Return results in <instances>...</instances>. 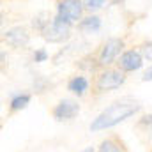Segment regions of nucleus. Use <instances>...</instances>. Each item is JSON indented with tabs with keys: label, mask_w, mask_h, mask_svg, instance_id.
Listing matches in <instances>:
<instances>
[{
	"label": "nucleus",
	"mask_w": 152,
	"mask_h": 152,
	"mask_svg": "<svg viewBox=\"0 0 152 152\" xmlns=\"http://www.w3.org/2000/svg\"><path fill=\"white\" fill-rule=\"evenodd\" d=\"M81 152H96V151H94V147H87V149H83Z\"/></svg>",
	"instance_id": "obj_18"
},
{
	"label": "nucleus",
	"mask_w": 152,
	"mask_h": 152,
	"mask_svg": "<svg viewBox=\"0 0 152 152\" xmlns=\"http://www.w3.org/2000/svg\"><path fill=\"white\" fill-rule=\"evenodd\" d=\"M4 41H5L9 46L20 50V48H25V46L28 44L30 36H28V32H27L25 27H12V28H9V30L4 34Z\"/></svg>",
	"instance_id": "obj_8"
},
{
	"label": "nucleus",
	"mask_w": 152,
	"mask_h": 152,
	"mask_svg": "<svg viewBox=\"0 0 152 152\" xmlns=\"http://www.w3.org/2000/svg\"><path fill=\"white\" fill-rule=\"evenodd\" d=\"M126 83V73L120 69H106L96 78V90L97 92H108L120 88Z\"/></svg>",
	"instance_id": "obj_3"
},
{
	"label": "nucleus",
	"mask_w": 152,
	"mask_h": 152,
	"mask_svg": "<svg viewBox=\"0 0 152 152\" xmlns=\"http://www.w3.org/2000/svg\"><path fill=\"white\" fill-rule=\"evenodd\" d=\"M140 53L143 55L145 60L152 62V41H143L142 46H140Z\"/></svg>",
	"instance_id": "obj_14"
},
{
	"label": "nucleus",
	"mask_w": 152,
	"mask_h": 152,
	"mask_svg": "<svg viewBox=\"0 0 152 152\" xmlns=\"http://www.w3.org/2000/svg\"><path fill=\"white\" fill-rule=\"evenodd\" d=\"M83 11H85L83 0H60L57 5L55 16H58L69 23H78L83 16Z\"/></svg>",
	"instance_id": "obj_4"
},
{
	"label": "nucleus",
	"mask_w": 152,
	"mask_h": 152,
	"mask_svg": "<svg viewBox=\"0 0 152 152\" xmlns=\"http://www.w3.org/2000/svg\"><path fill=\"white\" fill-rule=\"evenodd\" d=\"M142 81H152V66L143 73V76H142Z\"/></svg>",
	"instance_id": "obj_17"
},
{
	"label": "nucleus",
	"mask_w": 152,
	"mask_h": 152,
	"mask_svg": "<svg viewBox=\"0 0 152 152\" xmlns=\"http://www.w3.org/2000/svg\"><path fill=\"white\" fill-rule=\"evenodd\" d=\"M104 2L106 0H83V5H85L87 11H97V9L103 7Z\"/></svg>",
	"instance_id": "obj_15"
},
{
	"label": "nucleus",
	"mask_w": 152,
	"mask_h": 152,
	"mask_svg": "<svg viewBox=\"0 0 152 152\" xmlns=\"http://www.w3.org/2000/svg\"><path fill=\"white\" fill-rule=\"evenodd\" d=\"M124 50V41L120 37H110L106 39V42L103 44L101 51H99V62L101 66H110L117 60V57L120 55V51Z\"/></svg>",
	"instance_id": "obj_5"
},
{
	"label": "nucleus",
	"mask_w": 152,
	"mask_h": 152,
	"mask_svg": "<svg viewBox=\"0 0 152 152\" xmlns=\"http://www.w3.org/2000/svg\"><path fill=\"white\" fill-rule=\"evenodd\" d=\"M143 62L145 58L140 53V50H127L120 55V58L117 60V66L122 73H134L143 67Z\"/></svg>",
	"instance_id": "obj_6"
},
{
	"label": "nucleus",
	"mask_w": 152,
	"mask_h": 152,
	"mask_svg": "<svg viewBox=\"0 0 152 152\" xmlns=\"http://www.w3.org/2000/svg\"><path fill=\"white\" fill-rule=\"evenodd\" d=\"M97 152H124V151L120 149V145H118L115 140L108 138V140H103V142L99 143V149H97Z\"/></svg>",
	"instance_id": "obj_12"
},
{
	"label": "nucleus",
	"mask_w": 152,
	"mask_h": 152,
	"mask_svg": "<svg viewBox=\"0 0 152 152\" xmlns=\"http://www.w3.org/2000/svg\"><path fill=\"white\" fill-rule=\"evenodd\" d=\"M80 113V104L75 99H62L55 108H53V118L58 122L64 120H73Z\"/></svg>",
	"instance_id": "obj_7"
},
{
	"label": "nucleus",
	"mask_w": 152,
	"mask_h": 152,
	"mask_svg": "<svg viewBox=\"0 0 152 152\" xmlns=\"http://www.w3.org/2000/svg\"><path fill=\"white\" fill-rule=\"evenodd\" d=\"M101 28V18L92 14V16H87V18H81L78 21V30L81 32H87V34H94Z\"/></svg>",
	"instance_id": "obj_9"
},
{
	"label": "nucleus",
	"mask_w": 152,
	"mask_h": 152,
	"mask_svg": "<svg viewBox=\"0 0 152 152\" xmlns=\"http://www.w3.org/2000/svg\"><path fill=\"white\" fill-rule=\"evenodd\" d=\"M142 110V104L134 99H129V97H124L120 101H115L112 103L108 108H104L101 113L97 115L92 122H90V131H104V129H110L117 124L131 118L133 115H136Z\"/></svg>",
	"instance_id": "obj_1"
},
{
	"label": "nucleus",
	"mask_w": 152,
	"mask_h": 152,
	"mask_svg": "<svg viewBox=\"0 0 152 152\" xmlns=\"http://www.w3.org/2000/svg\"><path fill=\"white\" fill-rule=\"evenodd\" d=\"M48 60V51L44 50V48H41V50H36L34 51V62H46Z\"/></svg>",
	"instance_id": "obj_16"
},
{
	"label": "nucleus",
	"mask_w": 152,
	"mask_h": 152,
	"mask_svg": "<svg viewBox=\"0 0 152 152\" xmlns=\"http://www.w3.org/2000/svg\"><path fill=\"white\" fill-rule=\"evenodd\" d=\"M50 85H51V83H50V80H48V78H44V76H41V75L34 76V90H36V92H39V94H41V92H44Z\"/></svg>",
	"instance_id": "obj_13"
},
{
	"label": "nucleus",
	"mask_w": 152,
	"mask_h": 152,
	"mask_svg": "<svg viewBox=\"0 0 152 152\" xmlns=\"http://www.w3.org/2000/svg\"><path fill=\"white\" fill-rule=\"evenodd\" d=\"M30 99H32V96H30V94H25V92L12 94L11 103H9V110H11L12 113H14V112H21V110H25V108L30 104Z\"/></svg>",
	"instance_id": "obj_11"
},
{
	"label": "nucleus",
	"mask_w": 152,
	"mask_h": 152,
	"mask_svg": "<svg viewBox=\"0 0 152 152\" xmlns=\"http://www.w3.org/2000/svg\"><path fill=\"white\" fill-rule=\"evenodd\" d=\"M67 90L71 94L78 96V97H81L88 90V80L85 76H75V78H71L69 83H67Z\"/></svg>",
	"instance_id": "obj_10"
},
{
	"label": "nucleus",
	"mask_w": 152,
	"mask_h": 152,
	"mask_svg": "<svg viewBox=\"0 0 152 152\" xmlns=\"http://www.w3.org/2000/svg\"><path fill=\"white\" fill-rule=\"evenodd\" d=\"M71 27H73V23H69V21H66V20L55 16V18L48 23V27L41 32V36L44 37V41L53 42V44H57V42H66L67 39L71 37Z\"/></svg>",
	"instance_id": "obj_2"
}]
</instances>
